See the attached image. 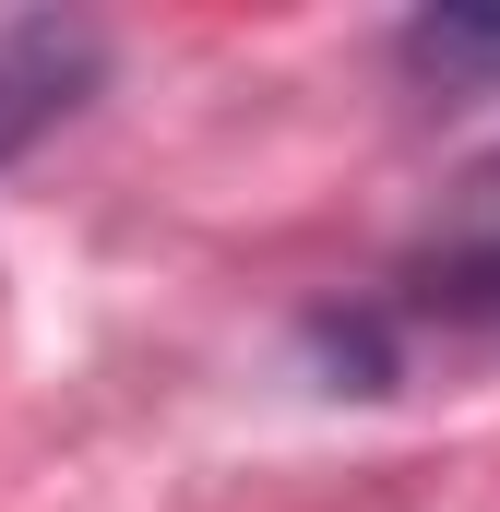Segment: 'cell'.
Listing matches in <instances>:
<instances>
[{"label":"cell","mask_w":500,"mask_h":512,"mask_svg":"<svg viewBox=\"0 0 500 512\" xmlns=\"http://www.w3.org/2000/svg\"><path fill=\"white\" fill-rule=\"evenodd\" d=\"M96 84H108V36L84 12H12L0 24V167L36 155Z\"/></svg>","instance_id":"cell-1"},{"label":"cell","mask_w":500,"mask_h":512,"mask_svg":"<svg viewBox=\"0 0 500 512\" xmlns=\"http://www.w3.org/2000/svg\"><path fill=\"white\" fill-rule=\"evenodd\" d=\"M405 298L417 310H500V155L441 191L429 239L405 251Z\"/></svg>","instance_id":"cell-2"},{"label":"cell","mask_w":500,"mask_h":512,"mask_svg":"<svg viewBox=\"0 0 500 512\" xmlns=\"http://www.w3.org/2000/svg\"><path fill=\"white\" fill-rule=\"evenodd\" d=\"M393 60H405L429 96H489L500 84V12L489 0H441V12H417V24L393 36Z\"/></svg>","instance_id":"cell-3"}]
</instances>
